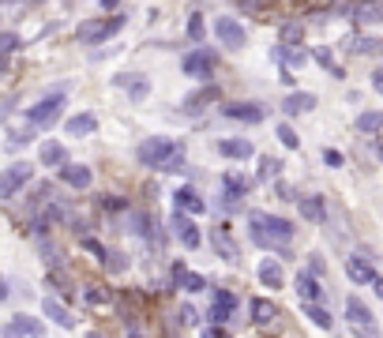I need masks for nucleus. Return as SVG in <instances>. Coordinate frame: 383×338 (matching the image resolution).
I'll return each instance as SVG.
<instances>
[{
  "mask_svg": "<svg viewBox=\"0 0 383 338\" xmlns=\"http://www.w3.org/2000/svg\"><path fill=\"white\" fill-rule=\"evenodd\" d=\"M177 150H181V143H177V139H166V136H150L147 143L139 147V162L162 173V166H166V162H169L173 155H177Z\"/></svg>",
  "mask_w": 383,
  "mask_h": 338,
  "instance_id": "f257e3e1",
  "label": "nucleus"
},
{
  "mask_svg": "<svg viewBox=\"0 0 383 338\" xmlns=\"http://www.w3.org/2000/svg\"><path fill=\"white\" fill-rule=\"evenodd\" d=\"M60 109H64V91L41 98L38 105H30V109H27V124H30V128H49V124L60 117Z\"/></svg>",
  "mask_w": 383,
  "mask_h": 338,
  "instance_id": "f03ea898",
  "label": "nucleus"
},
{
  "mask_svg": "<svg viewBox=\"0 0 383 338\" xmlns=\"http://www.w3.org/2000/svg\"><path fill=\"white\" fill-rule=\"evenodd\" d=\"M346 316H349V323H353L357 334L376 338V316H372V308H368L361 297H349V301H346Z\"/></svg>",
  "mask_w": 383,
  "mask_h": 338,
  "instance_id": "7ed1b4c3",
  "label": "nucleus"
},
{
  "mask_svg": "<svg viewBox=\"0 0 383 338\" xmlns=\"http://www.w3.org/2000/svg\"><path fill=\"white\" fill-rule=\"evenodd\" d=\"M214 34H218V41H222L226 49H240V46H245V27H240L237 19H229V15L214 19Z\"/></svg>",
  "mask_w": 383,
  "mask_h": 338,
  "instance_id": "20e7f679",
  "label": "nucleus"
},
{
  "mask_svg": "<svg viewBox=\"0 0 383 338\" xmlns=\"http://www.w3.org/2000/svg\"><path fill=\"white\" fill-rule=\"evenodd\" d=\"M30 173H34V169H30L27 162H12V166L4 169V184H0V195H4V200H12V195L30 181Z\"/></svg>",
  "mask_w": 383,
  "mask_h": 338,
  "instance_id": "39448f33",
  "label": "nucleus"
},
{
  "mask_svg": "<svg viewBox=\"0 0 383 338\" xmlns=\"http://www.w3.org/2000/svg\"><path fill=\"white\" fill-rule=\"evenodd\" d=\"M120 27H124V15H109L105 23H83V27H79V38L94 46V41H105L109 34H117Z\"/></svg>",
  "mask_w": 383,
  "mask_h": 338,
  "instance_id": "423d86ee",
  "label": "nucleus"
},
{
  "mask_svg": "<svg viewBox=\"0 0 383 338\" xmlns=\"http://www.w3.org/2000/svg\"><path fill=\"white\" fill-rule=\"evenodd\" d=\"M41 338L46 334V323L41 320H30V316H12V320L4 323V338Z\"/></svg>",
  "mask_w": 383,
  "mask_h": 338,
  "instance_id": "0eeeda50",
  "label": "nucleus"
},
{
  "mask_svg": "<svg viewBox=\"0 0 383 338\" xmlns=\"http://www.w3.org/2000/svg\"><path fill=\"white\" fill-rule=\"evenodd\" d=\"M173 233H177V241H181L184 248H188V252H192V248H200V245H203V237H200V226H195L188 214H181V211L173 214Z\"/></svg>",
  "mask_w": 383,
  "mask_h": 338,
  "instance_id": "6e6552de",
  "label": "nucleus"
},
{
  "mask_svg": "<svg viewBox=\"0 0 383 338\" xmlns=\"http://www.w3.org/2000/svg\"><path fill=\"white\" fill-rule=\"evenodd\" d=\"M211 248L222 259H229V264H237V259H240V245L229 237V230H211Z\"/></svg>",
  "mask_w": 383,
  "mask_h": 338,
  "instance_id": "1a4fd4ad",
  "label": "nucleus"
},
{
  "mask_svg": "<svg viewBox=\"0 0 383 338\" xmlns=\"http://www.w3.org/2000/svg\"><path fill=\"white\" fill-rule=\"evenodd\" d=\"M226 117H233V121H245V124H259L264 121V109H259L256 102H233L222 109Z\"/></svg>",
  "mask_w": 383,
  "mask_h": 338,
  "instance_id": "9d476101",
  "label": "nucleus"
},
{
  "mask_svg": "<svg viewBox=\"0 0 383 338\" xmlns=\"http://www.w3.org/2000/svg\"><path fill=\"white\" fill-rule=\"evenodd\" d=\"M346 275L353 278L357 286H376V278H379L376 271H372V259H365V264H361V256H353V259L346 264Z\"/></svg>",
  "mask_w": 383,
  "mask_h": 338,
  "instance_id": "9b49d317",
  "label": "nucleus"
},
{
  "mask_svg": "<svg viewBox=\"0 0 383 338\" xmlns=\"http://www.w3.org/2000/svg\"><path fill=\"white\" fill-rule=\"evenodd\" d=\"M297 293H301V304H320L323 301L320 282H316L309 271H301V275H297Z\"/></svg>",
  "mask_w": 383,
  "mask_h": 338,
  "instance_id": "f8f14e48",
  "label": "nucleus"
},
{
  "mask_svg": "<svg viewBox=\"0 0 383 338\" xmlns=\"http://www.w3.org/2000/svg\"><path fill=\"white\" fill-rule=\"evenodd\" d=\"M211 64H214L211 49H195V53L184 57V72H188V75H207V72H211Z\"/></svg>",
  "mask_w": 383,
  "mask_h": 338,
  "instance_id": "ddd939ff",
  "label": "nucleus"
},
{
  "mask_svg": "<svg viewBox=\"0 0 383 338\" xmlns=\"http://www.w3.org/2000/svg\"><path fill=\"white\" fill-rule=\"evenodd\" d=\"M233 308H237V297H233V293H229V290H214V312H211V320H214V323H226Z\"/></svg>",
  "mask_w": 383,
  "mask_h": 338,
  "instance_id": "4468645a",
  "label": "nucleus"
},
{
  "mask_svg": "<svg viewBox=\"0 0 383 338\" xmlns=\"http://www.w3.org/2000/svg\"><path fill=\"white\" fill-rule=\"evenodd\" d=\"M173 203H177V211H188V214H203L207 211V203L192 188H177L173 192Z\"/></svg>",
  "mask_w": 383,
  "mask_h": 338,
  "instance_id": "2eb2a0df",
  "label": "nucleus"
},
{
  "mask_svg": "<svg viewBox=\"0 0 383 338\" xmlns=\"http://www.w3.org/2000/svg\"><path fill=\"white\" fill-rule=\"evenodd\" d=\"M218 150H222L226 158H252L256 155V147H252V139H222V143H218Z\"/></svg>",
  "mask_w": 383,
  "mask_h": 338,
  "instance_id": "dca6fc26",
  "label": "nucleus"
},
{
  "mask_svg": "<svg viewBox=\"0 0 383 338\" xmlns=\"http://www.w3.org/2000/svg\"><path fill=\"white\" fill-rule=\"evenodd\" d=\"M60 181L72 184V188H91V166H64Z\"/></svg>",
  "mask_w": 383,
  "mask_h": 338,
  "instance_id": "f3484780",
  "label": "nucleus"
},
{
  "mask_svg": "<svg viewBox=\"0 0 383 338\" xmlns=\"http://www.w3.org/2000/svg\"><path fill=\"white\" fill-rule=\"evenodd\" d=\"M282 109H286L290 117H297V113H309V109H316V94H309V91H301V94H290L286 102H282Z\"/></svg>",
  "mask_w": 383,
  "mask_h": 338,
  "instance_id": "a211bd4d",
  "label": "nucleus"
},
{
  "mask_svg": "<svg viewBox=\"0 0 383 338\" xmlns=\"http://www.w3.org/2000/svg\"><path fill=\"white\" fill-rule=\"evenodd\" d=\"M38 158H41V166H60L64 169V147L57 143V139H46V143H41V150H38Z\"/></svg>",
  "mask_w": 383,
  "mask_h": 338,
  "instance_id": "6ab92c4d",
  "label": "nucleus"
},
{
  "mask_svg": "<svg viewBox=\"0 0 383 338\" xmlns=\"http://www.w3.org/2000/svg\"><path fill=\"white\" fill-rule=\"evenodd\" d=\"M264 230H271L275 241H290V237H293V222H286V218H278V214H264Z\"/></svg>",
  "mask_w": 383,
  "mask_h": 338,
  "instance_id": "aec40b11",
  "label": "nucleus"
},
{
  "mask_svg": "<svg viewBox=\"0 0 383 338\" xmlns=\"http://www.w3.org/2000/svg\"><path fill=\"white\" fill-rule=\"evenodd\" d=\"M275 57H278L282 64H286V72H290V68H304V64H309V53L297 49V46H278Z\"/></svg>",
  "mask_w": 383,
  "mask_h": 338,
  "instance_id": "412c9836",
  "label": "nucleus"
},
{
  "mask_svg": "<svg viewBox=\"0 0 383 338\" xmlns=\"http://www.w3.org/2000/svg\"><path fill=\"white\" fill-rule=\"evenodd\" d=\"M297 203H301V214L312 218V222H323V218H327V207H323L320 195H301Z\"/></svg>",
  "mask_w": 383,
  "mask_h": 338,
  "instance_id": "4be33fe9",
  "label": "nucleus"
},
{
  "mask_svg": "<svg viewBox=\"0 0 383 338\" xmlns=\"http://www.w3.org/2000/svg\"><path fill=\"white\" fill-rule=\"evenodd\" d=\"M259 282H264L267 290H282V267L278 264H271V259H264V264H259Z\"/></svg>",
  "mask_w": 383,
  "mask_h": 338,
  "instance_id": "5701e85b",
  "label": "nucleus"
},
{
  "mask_svg": "<svg viewBox=\"0 0 383 338\" xmlns=\"http://www.w3.org/2000/svg\"><path fill=\"white\" fill-rule=\"evenodd\" d=\"M117 86H128V94L136 98H147V91H150V83L143 79V75H117Z\"/></svg>",
  "mask_w": 383,
  "mask_h": 338,
  "instance_id": "b1692460",
  "label": "nucleus"
},
{
  "mask_svg": "<svg viewBox=\"0 0 383 338\" xmlns=\"http://www.w3.org/2000/svg\"><path fill=\"white\" fill-rule=\"evenodd\" d=\"M214 98H218L214 86H203V91H195V94L184 98V109H188V113H200V105H211Z\"/></svg>",
  "mask_w": 383,
  "mask_h": 338,
  "instance_id": "393cba45",
  "label": "nucleus"
},
{
  "mask_svg": "<svg viewBox=\"0 0 383 338\" xmlns=\"http://www.w3.org/2000/svg\"><path fill=\"white\" fill-rule=\"evenodd\" d=\"M64 128H68V136H91L94 128H98V121H94L91 113H79V117H72Z\"/></svg>",
  "mask_w": 383,
  "mask_h": 338,
  "instance_id": "a878e982",
  "label": "nucleus"
},
{
  "mask_svg": "<svg viewBox=\"0 0 383 338\" xmlns=\"http://www.w3.org/2000/svg\"><path fill=\"white\" fill-rule=\"evenodd\" d=\"M301 312L304 316H309V320L316 323V327H323V331H331V312H327V308H320V304H301Z\"/></svg>",
  "mask_w": 383,
  "mask_h": 338,
  "instance_id": "bb28decb",
  "label": "nucleus"
},
{
  "mask_svg": "<svg viewBox=\"0 0 383 338\" xmlns=\"http://www.w3.org/2000/svg\"><path fill=\"white\" fill-rule=\"evenodd\" d=\"M46 316H49V320H57L60 327H75V320H72V312L64 308L60 301H53V297L46 301Z\"/></svg>",
  "mask_w": 383,
  "mask_h": 338,
  "instance_id": "cd10ccee",
  "label": "nucleus"
},
{
  "mask_svg": "<svg viewBox=\"0 0 383 338\" xmlns=\"http://www.w3.org/2000/svg\"><path fill=\"white\" fill-rule=\"evenodd\" d=\"M353 15L357 23H383V4H357Z\"/></svg>",
  "mask_w": 383,
  "mask_h": 338,
  "instance_id": "c85d7f7f",
  "label": "nucleus"
},
{
  "mask_svg": "<svg viewBox=\"0 0 383 338\" xmlns=\"http://www.w3.org/2000/svg\"><path fill=\"white\" fill-rule=\"evenodd\" d=\"M383 128V113L379 109H368V113L357 117V132H379Z\"/></svg>",
  "mask_w": 383,
  "mask_h": 338,
  "instance_id": "c756f323",
  "label": "nucleus"
},
{
  "mask_svg": "<svg viewBox=\"0 0 383 338\" xmlns=\"http://www.w3.org/2000/svg\"><path fill=\"white\" fill-rule=\"evenodd\" d=\"M252 320H256V323H271V320H275V304L264 301V297H256V301H252Z\"/></svg>",
  "mask_w": 383,
  "mask_h": 338,
  "instance_id": "7c9ffc66",
  "label": "nucleus"
},
{
  "mask_svg": "<svg viewBox=\"0 0 383 338\" xmlns=\"http://www.w3.org/2000/svg\"><path fill=\"white\" fill-rule=\"evenodd\" d=\"M312 57L320 60V64H323V68L331 72V75H338V79H342V68H338V64H335V57H331V49H323V46H320V49H312Z\"/></svg>",
  "mask_w": 383,
  "mask_h": 338,
  "instance_id": "2f4dec72",
  "label": "nucleus"
},
{
  "mask_svg": "<svg viewBox=\"0 0 383 338\" xmlns=\"http://www.w3.org/2000/svg\"><path fill=\"white\" fill-rule=\"evenodd\" d=\"M226 195H229V200H237V195H245V188H248V181L245 177H237V173H229V177H226Z\"/></svg>",
  "mask_w": 383,
  "mask_h": 338,
  "instance_id": "473e14b6",
  "label": "nucleus"
},
{
  "mask_svg": "<svg viewBox=\"0 0 383 338\" xmlns=\"http://www.w3.org/2000/svg\"><path fill=\"white\" fill-rule=\"evenodd\" d=\"M278 139H282V147H290V150L301 147V139H297V132H293L290 124H278Z\"/></svg>",
  "mask_w": 383,
  "mask_h": 338,
  "instance_id": "72a5a7b5",
  "label": "nucleus"
},
{
  "mask_svg": "<svg viewBox=\"0 0 383 338\" xmlns=\"http://www.w3.org/2000/svg\"><path fill=\"white\" fill-rule=\"evenodd\" d=\"M203 34H207L203 15H192V19H188V38H192V41H203Z\"/></svg>",
  "mask_w": 383,
  "mask_h": 338,
  "instance_id": "f704fd0d",
  "label": "nucleus"
},
{
  "mask_svg": "<svg viewBox=\"0 0 383 338\" xmlns=\"http://www.w3.org/2000/svg\"><path fill=\"white\" fill-rule=\"evenodd\" d=\"M278 169H282V162H278V158H264V162H259V177H264V181H271Z\"/></svg>",
  "mask_w": 383,
  "mask_h": 338,
  "instance_id": "c9c22d12",
  "label": "nucleus"
},
{
  "mask_svg": "<svg viewBox=\"0 0 383 338\" xmlns=\"http://www.w3.org/2000/svg\"><path fill=\"white\" fill-rule=\"evenodd\" d=\"M379 49H383V41H376V38H361L353 46V53H365V57H368V53H379Z\"/></svg>",
  "mask_w": 383,
  "mask_h": 338,
  "instance_id": "e433bc0d",
  "label": "nucleus"
},
{
  "mask_svg": "<svg viewBox=\"0 0 383 338\" xmlns=\"http://www.w3.org/2000/svg\"><path fill=\"white\" fill-rule=\"evenodd\" d=\"M184 290H188V293H203L207 290V278L203 275H188V278H184Z\"/></svg>",
  "mask_w": 383,
  "mask_h": 338,
  "instance_id": "4c0bfd02",
  "label": "nucleus"
},
{
  "mask_svg": "<svg viewBox=\"0 0 383 338\" xmlns=\"http://www.w3.org/2000/svg\"><path fill=\"white\" fill-rule=\"evenodd\" d=\"M27 143V132H19V128H8V150H19Z\"/></svg>",
  "mask_w": 383,
  "mask_h": 338,
  "instance_id": "58836bf2",
  "label": "nucleus"
},
{
  "mask_svg": "<svg viewBox=\"0 0 383 338\" xmlns=\"http://www.w3.org/2000/svg\"><path fill=\"white\" fill-rule=\"evenodd\" d=\"M105 267H109V271H124V267H128V256H124V252H109Z\"/></svg>",
  "mask_w": 383,
  "mask_h": 338,
  "instance_id": "ea45409f",
  "label": "nucleus"
},
{
  "mask_svg": "<svg viewBox=\"0 0 383 338\" xmlns=\"http://www.w3.org/2000/svg\"><path fill=\"white\" fill-rule=\"evenodd\" d=\"M83 248H86L91 256H98V259H109V252H105V248L98 245V241H91V237H83Z\"/></svg>",
  "mask_w": 383,
  "mask_h": 338,
  "instance_id": "a19ab883",
  "label": "nucleus"
},
{
  "mask_svg": "<svg viewBox=\"0 0 383 338\" xmlns=\"http://www.w3.org/2000/svg\"><path fill=\"white\" fill-rule=\"evenodd\" d=\"M304 34V27L301 23H286V30H282V38H286V46H290V41H297Z\"/></svg>",
  "mask_w": 383,
  "mask_h": 338,
  "instance_id": "79ce46f5",
  "label": "nucleus"
},
{
  "mask_svg": "<svg viewBox=\"0 0 383 338\" xmlns=\"http://www.w3.org/2000/svg\"><path fill=\"white\" fill-rule=\"evenodd\" d=\"M15 46H19V38L8 30V34H0V53H15Z\"/></svg>",
  "mask_w": 383,
  "mask_h": 338,
  "instance_id": "37998d69",
  "label": "nucleus"
},
{
  "mask_svg": "<svg viewBox=\"0 0 383 338\" xmlns=\"http://www.w3.org/2000/svg\"><path fill=\"white\" fill-rule=\"evenodd\" d=\"M323 162H327V166H342V155H338V150H331V147H327V150H323Z\"/></svg>",
  "mask_w": 383,
  "mask_h": 338,
  "instance_id": "c03bdc74",
  "label": "nucleus"
},
{
  "mask_svg": "<svg viewBox=\"0 0 383 338\" xmlns=\"http://www.w3.org/2000/svg\"><path fill=\"white\" fill-rule=\"evenodd\" d=\"M309 275H312V278H320V275H323V259H320V256H312V264H309Z\"/></svg>",
  "mask_w": 383,
  "mask_h": 338,
  "instance_id": "a18cd8bd",
  "label": "nucleus"
},
{
  "mask_svg": "<svg viewBox=\"0 0 383 338\" xmlns=\"http://www.w3.org/2000/svg\"><path fill=\"white\" fill-rule=\"evenodd\" d=\"M83 297H86V301H105V293L98 290V286H86V293H83Z\"/></svg>",
  "mask_w": 383,
  "mask_h": 338,
  "instance_id": "49530a36",
  "label": "nucleus"
},
{
  "mask_svg": "<svg viewBox=\"0 0 383 338\" xmlns=\"http://www.w3.org/2000/svg\"><path fill=\"white\" fill-rule=\"evenodd\" d=\"M105 207H109V211H124V200H117V195H105Z\"/></svg>",
  "mask_w": 383,
  "mask_h": 338,
  "instance_id": "de8ad7c7",
  "label": "nucleus"
},
{
  "mask_svg": "<svg viewBox=\"0 0 383 338\" xmlns=\"http://www.w3.org/2000/svg\"><path fill=\"white\" fill-rule=\"evenodd\" d=\"M200 338H229V334H226V331H218V327H207Z\"/></svg>",
  "mask_w": 383,
  "mask_h": 338,
  "instance_id": "09e8293b",
  "label": "nucleus"
},
{
  "mask_svg": "<svg viewBox=\"0 0 383 338\" xmlns=\"http://www.w3.org/2000/svg\"><path fill=\"white\" fill-rule=\"evenodd\" d=\"M181 316H184V323H195V308H188V304L181 308Z\"/></svg>",
  "mask_w": 383,
  "mask_h": 338,
  "instance_id": "8fccbe9b",
  "label": "nucleus"
},
{
  "mask_svg": "<svg viewBox=\"0 0 383 338\" xmlns=\"http://www.w3.org/2000/svg\"><path fill=\"white\" fill-rule=\"evenodd\" d=\"M372 86H376V94H383V72L372 75Z\"/></svg>",
  "mask_w": 383,
  "mask_h": 338,
  "instance_id": "3c124183",
  "label": "nucleus"
},
{
  "mask_svg": "<svg viewBox=\"0 0 383 338\" xmlns=\"http://www.w3.org/2000/svg\"><path fill=\"white\" fill-rule=\"evenodd\" d=\"M128 338H143V334H139V327H128Z\"/></svg>",
  "mask_w": 383,
  "mask_h": 338,
  "instance_id": "603ef678",
  "label": "nucleus"
},
{
  "mask_svg": "<svg viewBox=\"0 0 383 338\" xmlns=\"http://www.w3.org/2000/svg\"><path fill=\"white\" fill-rule=\"evenodd\" d=\"M376 293H379V297H383V278H376Z\"/></svg>",
  "mask_w": 383,
  "mask_h": 338,
  "instance_id": "864d4df0",
  "label": "nucleus"
},
{
  "mask_svg": "<svg viewBox=\"0 0 383 338\" xmlns=\"http://www.w3.org/2000/svg\"><path fill=\"white\" fill-rule=\"evenodd\" d=\"M86 338H102V334H86Z\"/></svg>",
  "mask_w": 383,
  "mask_h": 338,
  "instance_id": "5fc2aeb1",
  "label": "nucleus"
},
{
  "mask_svg": "<svg viewBox=\"0 0 383 338\" xmlns=\"http://www.w3.org/2000/svg\"><path fill=\"white\" fill-rule=\"evenodd\" d=\"M379 158H383V147H379Z\"/></svg>",
  "mask_w": 383,
  "mask_h": 338,
  "instance_id": "6e6d98bb",
  "label": "nucleus"
}]
</instances>
